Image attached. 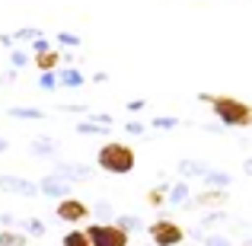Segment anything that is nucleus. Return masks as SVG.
Instances as JSON below:
<instances>
[{
  "mask_svg": "<svg viewBox=\"0 0 252 246\" xmlns=\"http://www.w3.org/2000/svg\"><path fill=\"white\" fill-rule=\"evenodd\" d=\"M35 185H38V195H55L58 202L70 195V185L64 182V179H58L55 173H48V176H42V179H38Z\"/></svg>",
  "mask_w": 252,
  "mask_h": 246,
  "instance_id": "8",
  "label": "nucleus"
},
{
  "mask_svg": "<svg viewBox=\"0 0 252 246\" xmlns=\"http://www.w3.org/2000/svg\"><path fill=\"white\" fill-rule=\"evenodd\" d=\"M61 246H90V240H86V234H83V230L70 227L67 234L61 237Z\"/></svg>",
  "mask_w": 252,
  "mask_h": 246,
  "instance_id": "17",
  "label": "nucleus"
},
{
  "mask_svg": "<svg viewBox=\"0 0 252 246\" xmlns=\"http://www.w3.org/2000/svg\"><path fill=\"white\" fill-rule=\"evenodd\" d=\"M204 173H208V166H204V163H195V160H182V163H179V176H182L185 182H189L191 176L204 179Z\"/></svg>",
  "mask_w": 252,
  "mask_h": 246,
  "instance_id": "13",
  "label": "nucleus"
},
{
  "mask_svg": "<svg viewBox=\"0 0 252 246\" xmlns=\"http://www.w3.org/2000/svg\"><path fill=\"white\" fill-rule=\"evenodd\" d=\"M6 147H10V144H6V138H0V154H3Z\"/></svg>",
  "mask_w": 252,
  "mask_h": 246,
  "instance_id": "34",
  "label": "nucleus"
},
{
  "mask_svg": "<svg viewBox=\"0 0 252 246\" xmlns=\"http://www.w3.org/2000/svg\"><path fill=\"white\" fill-rule=\"evenodd\" d=\"M204 105L214 112V118L223 128H252V103L230 93H198Z\"/></svg>",
  "mask_w": 252,
  "mask_h": 246,
  "instance_id": "1",
  "label": "nucleus"
},
{
  "mask_svg": "<svg viewBox=\"0 0 252 246\" xmlns=\"http://www.w3.org/2000/svg\"><path fill=\"white\" fill-rule=\"evenodd\" d=\"M115 224H118L122 230H128V234H134V230H141V227H144V224H141V217H134V214H122Z\"/></svg>",
  "mask_w": 252,
  "mask_h": 246,
  "instance_id": "20",
  "label": "nucleus"
},
{
  "mask_svg": "<svg viewBox=\"0 0 252 246\" xmlns=\"http://www.w3.org/2000/svg\"><path fill=\"white\" fill-rule=\"evenodd\" d=\"M0 189L10 192V195H26V198L38 195V185L29 182V179H19V176H0Z\"/></svg>",
  "mask_w": 252,
  "mask_h": 246,
  "instance_id": "9",
  "label": "nucleus"
},
{
  "mask_svg": "<svg viewBox=\"0 0 252 246\" xmlns=\"http://www.w3.org/2000/svg\"><path fill=\"white\" fill-rule=\"evenodd\" d=\"M55 150H58V144L48 141V138H35V141H32V154L35 157H48V154H55Z\"/></svg>",
  "mask_w": 252,
  "mask_h": 246,
  "instance_id": "18",
  "label": "nucleus"
},
{
  "mask_svg": "<svg viewBox=\"0 0 252 246\" xmlns=\"http://www.w3.org/2000/svg\"><path fill=\"white\" fill-rule=\"evenodd\" d=\"M147 237L154 246H179L185 240V230L176 221H169V217H157V221H150Z\"/></svg>",
  "mask_w": 252,
  "mask_h": 246,
  "instance_id": "4",
  "label": "nucleus"
},
{
  "mask_svg": "<svg viewBox=\"0 0 252 246\" xmlns=\"http://www.w3.org/2000/svg\"><path fill=\"white\" fill-rule=\"evenodd\" d=\"M58 42H61V45H74V48H77V45H80V38L70 35V32H58Z\"/></svg>",
  "mask_w": 252,
  "mask_h": 246,
  "instance_id": "28",
  "label": "nucleus"
},
{
  "mask_svg": "<svg viewBox=\"0 0 252 246\" xmlns=\"http://www.w3.org/2000/svg\"><path fill=\"white\" fill-rule=\"evenodd\" d=\"M201 246H230V237L227 234H208L201 240Z\"/></svg>",
  "mask_w": 252,
  "mask_h": 246,
  "instance_id": "23",
  "label": "nucleus"
},
{
  "mask_svg": "<svg viewBox=\"0 0 252 246\" xmlns=\"http://www.w3.org/2000/svg\"><path fill=\"white\" fill-rule=\"evenodd\" d=\"M29 237L26 230H0V246H26Z\"/></svg>",
  "mask_w": 252,
  "mask_h": 246,
  "instance_id": "15",
  "label": "nucleus"
},
{
  "mask_svg": "<svg viewBox=\"0 0 252 246\" xmlns=\"http://www.w3.org/2000/svg\"><path fill=\"white\" fill-rule=\"evenodd\" d=\"M166 189L169 185H150L147 189V205L150 208H163V205H166Z\"/></svg>",
  "mask_w": 252,
  "mask_h": 246,
  "instance_id": "16",
  "label": "nucleus"
},
{
  "mask_svg": "<svg viewBox=\"0 0 252 246\" xmlns=\"http://www.w3.org/2000/svg\"><path fill=\"white\" fill-rule=\"evenodd\" d=\"M13 118H32V122H38V118H45L42 109H10Z\"/></svg>",
  "mask_w": 252,
  "mask_h": 246,
  "instance_id": "22",
  "label": "nucleus"
},
{
  "mask_svg": "<svg viewBox=\"0 0 252 246\" xmlns=\"http://www.w3.org/2000/svg\"><path fill=\"white\" fill-rule=\"evenodd\" d=\"M96 211H99V214H112V205H109V202H99Z\"/></svg>",
  "mask_w": 252,
  "mask_h": 246,
  "instance_id": "32",
  "label": "nucleus"
},
{
  "mask_svg": "<svg viewBox=\"0 0 252 246\" xmlns=\"http://www.w3.org/2000/svg\"><path fill=\"white\" fill-rule=\"evenodd\" d=\"M243 173H246V176H252V157H249V160H243Z\"/></svg>",
  "mask_w": 252,
  "mask_h": 246,
  "instance_id": "33",
  "label": "nucleus"
},
{
  "mask_svg": "<svg viewBox=\"0 0 252 246\" xmlns=\"http://www.w3.org/2000/svg\"><path fill=\"white\" fill-rule=\"evenodd\" d=\"M204 185H211V189H227L230 185V173H220V170H208L201 179Z\"/></svg>",
  "mask_w": 252,
  "mask_h": 246,
  "instance_id": "14",
  "label": "nucleus"
},
{
  "mask_svg": "<svg viewBox=\"0 0 252 246\" xmlns=\"http://www.w3.org/2000/svg\"><path fill=\"white\" fill-rule=\"evenodd\" d=\"M55 176L64 179L67 185H74V182H83V179H93V170H90V166H77V163L55 160Z\"/></svg>",
  "mask_w": 252,
  "mask_h": 246,
  "instance_id": "7",
  "label": "nucleus"
},
{
  "mask_svg": "<svg viewBox=\"0 0 252 246\" xmlns=\"http://www.w3.org/2000/svg\"><path fill=\"white\" fill-rule=\"evenodd\" d=\"M125 131H128V135H144V125L141 122H128V125H125Z\"/></svg>",
  "mask_w": 252,
  "mask_h": 246,
  "instance_id": "31",
  "label": "nucleus"
},
{
  "mask_svg": "<svg viewBox=\"0 0 252 246\" xmlns=\"http://www.w3.org/2000/svg\"><path fill=\"white\" fill-rule=\"evenodd\" d=\"M189 192H191V185L185 182V179H179L176 185H169V189H166V205H176V208H182V205L191 198Z\"/></svg>",
  "mask_w": 252,
  "mask_h": 246,
  "instance_id": "10",
  "label": "nucleus"
},
{
  "mask_svg": "<svg viewBox=\"0 0 252 246\" xmlns=\"http://www.w3.org/2000/svg\"><path fill=\"white\" fill-rule=\"evenodd\" d=\"M147 246H154V243H147Z\"/></svg>",
  "mask_w": 252,
  "mask_h": 246,
  "instance_id": "35",
  "label": "nucleus"
},
{
  "mask_svg": "<svg viewBox=\"0 0 252 246\" xmlns=\"http://www.w3.org/2000/svg\"><path fill=\"white\" fill-rule=\"evenodd\" d=\"M77 131H80V135H109V125H102V122H80Z\"/></svg>",
  "mask_w": 252,
  "mask_h": 246,
  "instance_id": "19",
  "label": "nucleus"
},
{
  "mask_svg": "<svg viewBox=\"0 0 252 246\" xmlns=\"http://www.w3.org/2000/svg\"><path fill=\"white\" fill-rule=\"evenodd\" d=\"M96 163H99L102 173L125 176V173H131L137 166V154H134V147H128V144H122V141H105L96 154Z\"/></svg>",
  "mask_w": 252,
  "mask_h": 246,
  "instance_id": "2",
  "label": "nucleus"
},
{
  "mask_svg": "<svg viewBox=\"0 0 252 246\" xmlns=\"http://www.w3.org/2000/svg\"><path fill=\"white\" fill-rule=\"evenodd\" d=\"M227 221V211H214V214L201 217V227H214V224H223Z\"/></svg>",
  "mask_w": 252,
  "mask_h": 246,
  "instance_id": "24",
  "label": "nucleus"
},
{
  "mask_svg": "<svg viewBox=\"0 0 252 246\" xmlns=\"http://www.w3.org/2000/svg\"><path fill=\"white\" fill-rule=\"evenodd\" d=\"M150 125H154V128H176V118H154V122H150Z\"/></svg>",
  "mask_w": 252,
  "mask_h": 246,
  "instance_id": "29",
  "label": "nucleus"
},
{
  "mask_svg": "<svg viewBox=\"0 0 252 246\" xmlns=\"http://www.w3.org/2000/svg\"><path fill=\"white\" fill-rule=\"evenodd\" d=\"M38 51H51V42L45 35H38L35 42H32V55H38Z\"/></svg>",
  "mask_w": 252,
  "mask_h": 246,
  "instance_id": "27",
  "label": "nucleus"
},
{
  "mask_svg": "<svg viewBox=\"0 0 252 246\" xmlns=\"http://www.w3.org/2000/svg\"><path fill=\"white\" fill-rule=\"evenodd\" d=\"M32 61H35V68L42 70V74H48V70H58V68H61V55H58L55 48H51V51H38V55H32Z\"/></svg>",
  "mask_w": 252,
  "mask_h": 246,
  "instance_id": "11",
  "label": "nucleus"
},
{
  "mask_svg": "<svg viewBox=\"0 0 252 246\" xmlns=\"http://www.w3.org/2000/svg\"><path fill=\"white\" fill-rule=\"evenodd\" d=\"M144 105H147V103H144V99H131V103L125 105V109H128L131 115H137V112H144Z\"/></svg>",
  "mask_w": 252,
  "mask_h": 246,
  "instance_id": "30",
  "label": "nucleus"
},
{
  "mask_svg": "<svg viewBox=\"0 0 252 246\" xmlns=\"http://www.w3.org/2000/svg\"><path fill=\"white\" fill-rule=\"evenodd\" d=\"M227 202H230V192L227 189H211V185H201V192H198L195 198H189L182 208L185 211H191V208H227Z\"/></svg>",
  "mask_w": 252,
  "mask_h": 246,
  "instance_id": "5",
  "label": "nucleus"
},
{
  "mask_svg": "<svg viewBox=\"0 0 252 246\" xmlns=\"http://www.w3.org/2000/svg\"><path fill=\"white\" fill-rule=\"evenodd\" d=\"M23 230H29V234H35V237H45V224L42 221H26Z\"/></svg>",
  "mask_w": 252,
  "mask_h": 246,
  "instance_id": "26",
  "label": "nucleus"
},
{
  "mask_svg": "<svg viewBox=\"0 0 252 246\" xmlns=\"http://www.w3.org/2000/svg\"><path fill=\"white\" fill-rule=\"evenodd\" d=\"M55 77H58V86H70V90L83 86V74H80L77 68H58Z\"/></svg>",
  "mask_w": 252,
  "mask_h": 246,
  "instance_id": "12",
  "label": "nucleus"
},
{
  "mask_svg": "<svg viewBox=\"0 0 252 246\" xmlns=\"http://www.w3.org/2000/svg\"><path fill=\"white\" fill-rule=\"evenodd\" d=\"M55 214H58V221H64V224H80V221H86V217L93 214V211H90V205H86V202L67 195V198H61V202H58Z\"/></svg>",
  "mask_w": 252,
  "mask_h": 246,
  "instance_id": "6",
  "label": "nucleus"
},
{
  "mask_svg": "<svg viewBox=\"0 0 252 246\" xmlns=\"http://www.w3.org/2000/svg\"><path fill=\"white\" fill-rule=\"evenodd\" d=\"M32 58L26 55V48H10V64H13V70H19V68H26Z\"/></svg>",
  "mask_w": 252,
  "mask_h": 246,
  "instance_id": "21",
  "label": "nucleus"
},
{
  "mask_svg": "<svg viewBox=\"0 0 252 246\" xmlns=\"http://www.w3.org/2000/svg\"><path fill=\"white\" fill-rule=\"evenodd\" d=\"M38 86H42V90H55V86H58V77H55V70L42 74V80H38Z\"/></svg>",
  "mask_w": 252,
  "mask_h": 246,
  "instance_id": "25",
  "label": "nucleus"
},
{
  "mask_svg": "<svg viewBox=\"0 0 252 246\" xmlns=\"http://www.w3.org/2000/svg\"><path fill=\"white\" fill-rule=\"evenodd\" d=\"M83 234L90 246H131V234L118 224H90V227H83Z\"/></svg>",
  "mask_w": 252,
  "mask_h": 246,
  "instance_id": "3",
  "label": "nucleus"
}]
</instances>
